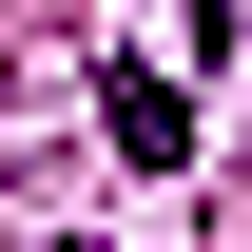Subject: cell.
Listing matches in <instances>:
<instances>
[{"instance_id": "cell-1", "label": "cell", "mask_w": 252, "mask_h": 252, "mask_svg": "<svg viewBox=\"0 0 252 252\" xmlns=\"http://www.w3.org/2000/svg\"><path fill=\"white\" fill-rule=\"evenodd\" d=\"M97 117H117V156H156V175H175V136H194V117H175V78H136V59L97 78Z\"/></svg>"}]
</instances>
